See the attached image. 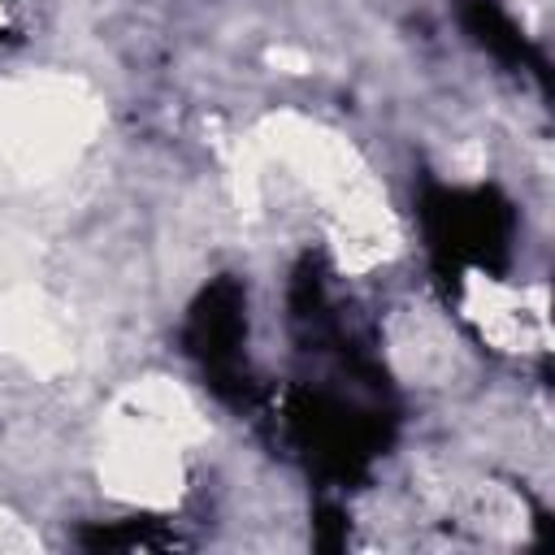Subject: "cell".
<instances>
[{
  "label": "cell",
  "mask_w": 555,
  "mask_h": 555,
  "mask_svg": "<svg viewBox=\"0 0 555 555\" xmlns=\"http://www.w3.org/2000/svg\"><path fill=\"white\" fill-rule=\"evenodd\" d=\"M243 330H247V321H243V295H238V286L221 282V286H212L204 295V304L191 317V351L208 369L234 364L238 360Z\"/></svg>",
  "instance_id": "1"
},
{
  "label": "cell",
  "mask_w": 555,
  "mask_h": 555,
  "mask_svg": "<svg viewBox=\"0 0 555 555\" xmlns=\"http://www.w3.org/2000/svg\"><path fill=\"white\" fill-rule=\"evenodd\" d=\"M22 22V0H0V39Z\"/></svg>",
  "instance_id": "2"
}]
</instances>
